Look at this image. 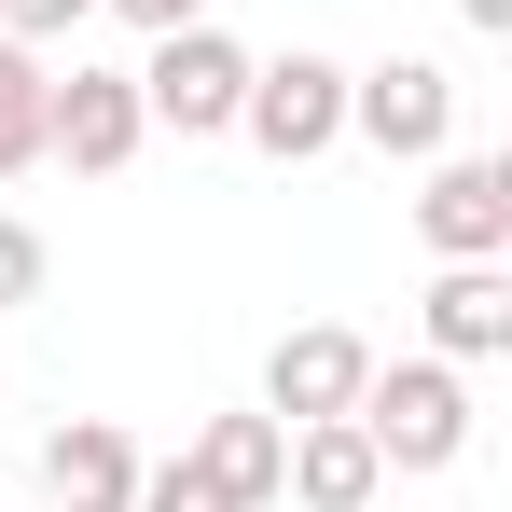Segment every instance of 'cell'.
<instances>
[{
    "label": "cell",
    "mask_w": 512,
    "mask_h": 512,
    "mask_svg": "<svg viewBox=\"0 0 512 512\" xmlns=\"http://www.w3.org/2000/svg\"><path fill=\"white\" fill-rule=\"evenodd\" d=\"M180 457H194V471H208V485H222L236 512H277V457H291V429L250 402V416H208L194 443H180Z\"/></svg>",
    "instance_id": "11"
},
{
    "label": "cell",
    "mask_w": 512,
    "mask_h": 512,
    "mask_svg": "<svg viewBox=\"0 0 512 512\" xmlns=\"http://www.w3.org/2000/svg\"><path fill=\"white\" fill-rule=\"evenodd\" d=\"M457 14H471V28H512V0H457Z\"/></svg>",
    "instance_id": "17"
},
{
    "label": "cell",
    "mask_w": 512,
    "mask_h": 512,
    "mask_svg": "<svg viewBox=\"0 0 512 512\" xmlns=\"http://www.w3.org/2000/svg\"><path fill=\"white\" fill-rule=\"evenodd\" d=\"M236 139H250V153H277V167H319V153L346 139V70H333V56H305V42H291V56H250Z\"/></svg>",
    "instance_id": "4"
},
{
    "label": "cell",
    "mask_w": 512,
    "mask_h": 512,
    "mask_svg": "<svg viewBox=\"0 0 512 512\" xmlns=\"http://www.w3.org/2000/svg\"><path fill=\"white\" fill-rule=\"evenodd\" d=\"M97 14H125V28H139V42H167V28H194V14H208V0H97Z\"/></svg>",
    "instance_id": "16"
},
{
    "label": "cell",
    "mask_w": 512,
    "mask_h": 512,
    "mask_svg": "<svg viewBox=\"0 0 512 512\" xmlns=\"http://www.w3.org/2000/svg\"><path fill=\"white\" fill-rule=\"evenodd\" d=\"M416 333H429V360H499L512 346V263H443L429 277V305H416Z\"/></svg>",
    "instance_id": "9"
},
{
    "label": "cell",
    "mask_w": 512,
    "mask_h": 512,
    "mask_svg": "<svg viewBox=\"0 0 512 512\" xmlns=\"http://www.w3.org/2000/svg\"><path fill=\"white\" fill-rule=\"evenodd\" d=\"M236 97H250V42H222L208 14L153 42V70H139V111L167 125V139H236Z\"/></svg>",
    "instance_id": "5"
},
{
    "label": "cell",
    "mask_w": 512,
    "mask_h": 512,
    "mask_svg": "<svg viewBox=\"0 0 512 512\" xmlns=\"http://www.w3.org/2000/svg\"><path fill=\"white\" fill-rule=\"evenodd\" d=\"M374 512H388V499H374Z\"/></svg>",
    "instance_id": "18"
},
{
    "label": "cell",
    "mask_w": 512,
    "mask_h": 512,
    "mask_svg": "<svg viewBox=\"0 0 512 512\" xmlns=\"http://www.w3.org/2000/svg\"><path fill=\"white\" fill-rule=\"evenodd\" d=\"M42 485H56V512H125L139 499V443L111 416H70V429H42Z\"/></svg>",
    "instance_id": "10"
},
{
    "label": "cell",
    "mask_w": 512,
    "mask_h": 512,
    "mask_svg": "<svg viewBox=\"0 0 512 512\" xmlns=\"http://www.w3.org/2000/svg\"><path fill=\"white\" fill-rule=\"evenodd\" d=\"M277 499H305V512H374V499H388V457L360 443V416H305L291 457H277Z\"/></svg>",
    "instance_id": "8"
},
{
    "label": "cell",
    "mask_w": 512,
    "mask_h": 512,
    "mask_svg": "<svg viewBox=\"0 0 512 512\" xmlns=\"http://www.w3.org/2000/svg\"><path fill=\"white\" fill-rule=\"evenodd\" d=\"M97 0H0V42H70Z\"/></svg>",
    "instance_id": "14"
},
{
    "label": "cell",
    "mask_w": 512,
    "mask_h": 512,
    "mask_svg": "<svg viewBox=\"0 0 512 512\" xmlns=\"http://www.w3.org/2000/svg\"><path fill=\"white\" fill-rule=\"evenodd\" d=\"M42 42H0V180H28L42 167Z\"/></svg>",
    "instance_id": "12"
},
{
    "label": "cell",
    "mask_w": 512,
    "mask_h": 512,
    "mask_svg": "<svg viewBox=\"0 0 512 512\" xmlns=\"http://www.w3.org/2000/svg\"><path fill=\"white\" fill-rule=\"evenodd\" d=\"M139 139H153V111H139V70H56L42 84V167H70V180H111V167H139Z\"/></svg>",
    "instance_id": "3"
},
{
    "label": "cell",
    "mask_w": 512,
    "mask_h": 512,
    "mask_svg": "<svg viewBox=\"0 0 512 512\" xmlns=\"http://www.w3.org/2000/svg\"><path fill=\"white\" fill-rule=\"evenodd\" d=\"M346 139H374L388 167L457 153V70H443V56H374V70H346Z\"/></svg>",
    "instance_id": "2"
},
{
    "label": "cell",
    "mask_w": 512,
    "mask_h": 512,
    "mask_svg": "<svg viewBox=\"0 0 512 512\" xmlns=\"http://www.w3.org/2000/svg\"><path fill=\"white\" fill-rule=\"evenodd\" d=\"M360 374H374V346L346 333V319H305V333H277V360H263V416H277V429L346 416V402H360Z\"/></svg>",
    "instance_id": "7"
},
{
    "label": "cell",
    "mask_w": 512,
    "mask_h": 512,
    "mask_svg": "<svg viewBox=\"0 0 512 512\" xmlns=\"http://www.w3.org/2000/svg\"><path fill=\"white\" fill-rule=\"evenodd\" d=\"M28 291H42V236H28V222H14V208H0V319H14V305H28Z\"/></svg>",
    "instance_id": "15"
},
{
    "label": "cell",
    "mask_w": 512,
    "mask_h": 512,
    "mask_svg": "<svg viewBox=\"0 0 512 512\" xmlns=\"http://www.w3.org/2000/svg\"><path fill=\"white\" fill-rule=\"evenodd\" d=\"M125 512H236V499H222V485H208L194 457H167V471L139 457V499H125Z\"/></svg>",
    "instance_id": "13"
},
{
    "label": "cell",
    "mask_w": 512,
    "mask_h": 512,
    "mask_svg": "<svg viewBox=\"0 0 512 512\" xmlns=\"http://www.w3.org/2000/svg\"><path fill=\"white\" fill-rule=\"evenodd\" d=\"M416 236L443 263H512V167H499V153H429Z\"/></svg>",
    "instance_id": "6"
},
{
    "label": "cell",
    "mask_w": 512,
    "mask_h": 512,
    "mask_svg": "<svg viewBox=\"0 0 512 512\" xmlns=\"http://www.w3.org/2000/svg\"><path fill=\"white\" fill-rule=\"evenodd\" d=\"M346 416H360V443L388 457V485H402V471H457V457H471V374L429 360V346L416 360H374Z\"/></svg>",
    "instance_id": "1"
}]
</instances>
